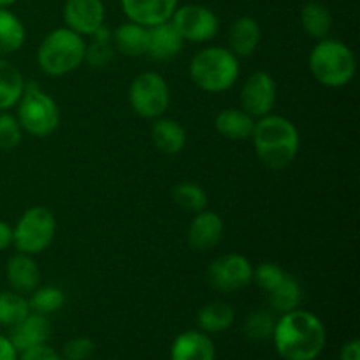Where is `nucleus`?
Returning a JSON list of instances; mask_svg holds the SVG:
<instances>
[{
	"instance_id": "1",
	"label": "nucleus",
	"mask_w": 360,
	"mask_h": 360,
	"mask_svg": "<svg viewBox=\"0 0 360 360\" xmlns=\"http://www.w3.org/2000/svg\"><path fill=\"white\" fill-rule=\"evenodd\" d=\"M271 340L283 360H315L326 347V327L311 311L297 308L276 320Z\"/></svg>"
},
{
	"instance_id": "2",
	"label": "nucleus",
	"mask_w": 360,
	"mask_h": 360,
	"mask_svg": "<svg viewBox=\"0 0 360 360\" xmlns=\"http://www.w3.org/2000/svg\"><path fill=\"white\" fill-rule=\"evenodd\" d=\"M253 141L257 158L271 171H283L297 158L301 137L292 120L281 115H267L255 120Z\"/></svg>"
},
{
	"instance_id": "3",
	"label": "nucleus",
	"mask_w": 360,
	"mask_h": 360,
	"mask_svg": "<svg viewBox=\"0 0 360 360\" xmlns=\"http://www.w3.org/2000/svg\"><path fill=\"white\" fill-rule=\"evenodd\" d=\"M241 67L239 58L224 46H207L190 60L188 74L195 86L207 94L231 90L238 81Z\"/></svg>"
},
{
	"instance_id": "4",
	"label": "nucleus",
	"mask_w": 360,
	"mask_h": 360,
	"mask_svg": "<svg viewBox=\"0 0 360 360\" xmlns=\"http://www.w3.org/2000/svg\"><path fill=\"white\" fill-rule=\"evenodd\" d=\"M309 72L322 86L343 88L357 74V58L350 46L338 39H320L308 58Z\"/></svg>"
},
{
	"instance_id": "5",
	"label": "nucleus",
	"mask_w": 360,
	"mask_h": 360,
	"mask_svg": "<svg viewBox=\"0 0 360 360\" xmlns=\"http://www.w3.org/2000/svg\"><path fill=\"white\" fill-rule=\"evenodd\" d=\"M86 41L70 28H55L42 39L37 49V63L46 76L62 77L84 63Z\"/></svg>"
},
{
	"instance_id": "6",
	"label": "nucleus",
	"mask_w": 360,
	"mask_h": 360,
	"mask_svg": "<svg viewBox=\"0 0 360 360\" xmlns=\"http://www.w3.org/2000/svg\"><path fill=\"white\" fill-rule=\"evenodd\" d=\"M16 109L18 122L28 136L48 137L58 129V104L35 81H25V91Z\"/></svg>"
},
{
	"instance_id": "7",
	"label": "nucleus",
	"mask_w": 360,
	"mask_h": 360,
	"mask_svg": "<svg viewBox=\"0 0 360 360\" xmlns=\"http://www.w3.org/2000/svg\"><path fill=\"white\" fill-rule=\"evenodd\" d=\"M56 234V218L51 210L34 206L18 218L13 227V246L25 255H41L51 246Z\"/></svg>"
},
{
	"instance_id": "8",
	"label": "nucleus",
	"mask_w": 360,
	"mask_h": 360,
	"mask_svg": "<svg viewBox=\"0 0 360 360\" xmlns=\"http://www.w3.org/2000/svg\"><path fill=\"white\" fill-rule=\"evenodd\" d=\"M129 104L137 116L157 120L165 115L171 104V90L164 76L155 70L141 72L129 86Z\"/></svg>"
},
{
	"instance_id": "9",
	"label": "nucleus",
	"mask_w": 360,
	"mask_h": 360,
	"mask_svg": "<svg viewBox=\"0 0 360 360\" xmlns=\"http://www.w3.org/2000/svg\"><path fill=\"white\" fill-rule=\"evenodd\" d=\"M171 25L176 28L185 42L202 44L217 37L220 30V21L214 11L200 4H185L178 6L171 16Z\"/></svg>"
},
{
	"instance_id": "10",
	"label": "nucleus",
	"mask_w": 360,
	"mask_h": 360,
	"mask_svg": "<svg viewBox=\"0 0 360 360\" xmlns=\"http://www.w3.org/2000/svg\"><path fill=\"white\" fill-rule=\"evenodd\" d=\"M253 266L241 253H225L211 262L207 269L210 285L218 292L234 294L252 283Z\"/></svg>"
},
{
	"instance_id": "11",
	"label": "nucleus",
	"mask_w": 360,
	"mask_h": 360,
	"mask_svg": "<svg viewBox=\"0 0 360 360\" xmlns=\"http://www.w3.org/2000/svg\"><path fill=\"white\" fill-rule=\"evenodd\" d=\"M276 97L278 88L274 77L266 70H257L243 84L239 101H241L243 111L257 120L273 112Z\"/></svg>"
},
{
	"instance_id": "12",
	"label": "nucleus",
	"mask_w": 360,
	"mask_h": 360,
	"mask_svg": "<svg viewBox=\"0 0 360 360\" xmlns=\"http://www.w3.org/2000/svg\"><path fill=\"white\" fill-rule=\"evenodd\" d=\"M65 27L83 37H91L105 25V7L102 0H67L63 6Z\"/></svg>"
},
{
	"instance_id": "13",
	"label": "nucleus",
	"mask_w": 360,
	"mask_h": 360,
	"mask_svg": "<svg viewBox=\"0 0 360 360\" xmlns=\"http://www.w3.org/2000/svg\"><path fill=\"white\" fill-rule=\"evenodd\" d=\"M129 21L150 28L171 20L179 0H120Z\"/></svg>"
},
{
	"instance_id": "14",
	"label": "nucleus",
	"mask_w": 360,
	"mask_h": 360,
	"mask_svg": "<svg viewBox=\"0 0 360 360\" xmlns=\"http://www.w3.org/2000/svg\"><path fill=\"white\" fill-rule=\"evenodd\" d=\"M224 238V220L214 211L206 210L199 211L193 217L192 224L188 227L186 241L197 252H206L220 245Z\"/></svg>"
},
{
	"instance_id": "15",
	"label": "nucleus",
	"mask_w": 360,
	"mask_h": 360,
	"mask_svg": "<svg viewBox=\"0 0 360 360\" xmlns=\"http://www.w3.org/2000/svg\"><path fill=\"white\" fill-rule=\"evenodd\" d=\"M51 327H49L48 316L41 315V313L30 311L23 320L11 327L9 341L16 352H25L28 348L39 347L48 341Z\"/></svg>"
},
{
	"instance_id": "16",
	"label": "nucleus",
	"mask_w": 360,
	"mask_h": 360,
	"mask_svg": "<svg viewBox=\"0 0 360 360\" xmlns=\"http://www.w3.org/2000/svg\"><path fill=\"white\" fill-rule=\"evenodd\" d=\"M6 278L11 290L28 295L41 285V271L32 255L16 252L6 266Z\"/></svg>"
},
{
	"instance_id": "17",
	"label": "nucleus",
	"mask_w": 360,
	"mask_h": 360,
	"mask_svg": "<svg viewBox=\"0 0 360 360\" xmlns=\"http://www.w3.org/2000/svg\"><path fill=\"white\" fill-rule=\"evenodd\" d=\"M183 46H185V41L176 32L171 21L148 28L146 55L150 58L157 60V62H167L181 53Z\"/></svg>"
},
{
	"instance_id": "18",
	"label": "nucleus",
	"mask_w": 360,
	"mask_h": 360,
	"mask_svg": "<svg viewBox=\"0 0 360 360\" xmlns=\"http://www.w3.org/2000/svg\"><path fill=\"white\" fill-rule=\"evenodd\" d=\"M229 49L234 53L238 58L252 56L259 49L262 41V28L259 21L252 16H241L231 25L229 28Z\"/></svg>"
},
{
	"instance_id": "19",
	"label": "nucleus",
	"mask_w": 360,
	"mask_h": 360,
	"mask_svg": "<svg viewBox=\"0 0 360 360\" xmlns=\"http://www.w3.org/2000/svg\"><path fill=\"white\" fill-rule=\"evenodd\" d=\"M217 350L202 330H185L171 347V360H214Z\"/></svg>"
},
{
	"instance_id": "20",
	"label": "nucleus",
	"mask_w": 360,
	"mask_h": 360,
	"mask_svg": "<svg viewBox=\"0 0 360 360\" xmlns=\"http://www.w3.org/2000/svg\"><path fill=\"white\" fill-rule=\"evenodd\" d=\"M214 129L229 141L250 139L255 129V118L241 108H227L214 118Z\"/></svg>"
},
{
	"instance_id": "21",
	"label": "nucleus",
	"mask_w": 360,
	"mask_h": 360,
	"mask_svg": "<svg viewBox=\"0 0 360 360\" xmlns=\"http://www.w3.org/2000/svg\"><path fill=\"white\" fill-rule=\"evenodd\" d=\"M151 139L158 151L165 155H176L186 146V130L176 120L160 116V118L153 120Z\"/></svg>"
},
{
	"instance_id": "22",
	"label": "nucleus",
	"mask_w": 360,
	"mask_h": 360,
	"mask_svg": "<svg viewBox=\"0 0 360 360\" xmlns=\"http://www.w3.org/2000/svg\"><path fill=\"white\" fill-rule=\"evenodd\" d=\"M112 46L116 53H122L129 58L144 56L148 46V28L134 21H127L112 30Z\"/></svg>"
},
{
	"instance_id": "23",
	"label": "nucleus",
	"mask_w": 360,
	"mask_h": 360,
	"mask_svg": "<svg viewBox=\"0 0 360 360\" xmlns=\"http://www.w3.org/2000/svg\"><path fill=\"white\" fill-rule=\"evenodd\" d=\"M25 91V77L9 60L0 56V112L16 108Z\"/></svg>"
},
{
	"instance_id": "24",
	"label": "nucleus",
	"mask_w": 360,
	"mask_h": 360,
	"mask_svg": "<svg viewBox=\"0 0 360 360\" xmlns=\"http://www.w3.org/2000/svg\"><path fill=\"white\" fill-rule=\"evenodd\" d=\"M234 319L236 311L229 302L213 301L199 309L197 326H199V330L206 334H220L234 323Z\"/></svg>"
},
{
	"instance_id": "25",
	"label": "nucleus",
	"mask_w": 360,
	"mask_h": 360,
	"mask_svg": "<svg viewBox=\"0 0 360 360\" xmlns=\"http://www.w3.org/2000/svg\"><path fill=\"white\" fill-rule=\"evenodd\" d=\"M301 27L311 39H326L329 37L333 30V14L329 7L322 2H308L301 9Z\"/></svg>"
},
{
	"instance_id": "26",
	"label": "nucleus",
	"mask_w": 360,
	"mask_h": 360,
	"mask_svg": "<svg viewBox=\"0 0 360 360\" xmlns=\"http://www.w3.org/2000/svg\"><path fill=\"white\" fill-rule=\"evenodd\" d=\"M116 56V49L112 46V30L108 27H102L91 35V42L86 44L84 49V63H88L94 69H104L111 65Z\"/></svg>"
},
{
	"instance_id": "27",
	"label": "nucleus",
	"mask_w": 360,
	"mask_h": 360,
	"mask_svg": "<svg viewBox=\"0 0 360 360\" xmlns=\"http://www.w3.org/2000/svg\"><path fill=\"white\" fill-rule=\"evenodd\" d=\"M25 25L13 11L0 9V56L16 53L25 44Z\"/></svg>"
},
{
	"instance_id": "28",
	"label": "nucleus",
	"mask_w": 360,
	"mask_h": 360,
	"mask_svg": "<svg viewBox=\"0 0 360 360\" xmlns=\"http://www.w3.org/2000/svg\"><path fill=\"white\" fill-rule=\"evenodd\" d=\"M267 299H269V304L273 308V311L281 313V315L288 311H294L302 302V287L297 278L287 274L285 280L274 290H271L267 294Z\"/></svg>"
},
{
	"instance_id": "29",
	"label": "nucleus",
	"mask_w": 360,
	"mask_h": 360,
	"mask_svg": "<svg viewBox=\"0 0 360 360\" xmlns=\"http://www.w3.org/2000/svg\"><path fill=\"white\" fill-rule=\"evenodd\" d=\"M172 200L186 213H199L207 207L206 190L193 181H179L172 188Z\"/></svg>"
},
{
	"instance_id": "30",
	"label": "nucleus",
	"mask_w": 360,
	"mask_h": 360,
	"mask_svg": "<svg viewBox=\"0 0 360 360\" xmlns=\"http://www.w3.org/2000/svg\"><path fill=\"white\" fill-rule=\"evenodd\" d=\"M30 313L27 295L14 290H0V326L13 327Z\"/></svg>"
},
{
	"instance_id": "31",
	"label": "nucleus",
	"mask_w": 360,
	"mask_h": 360,
	"mask_svg": "<svg viewBox=\"0 0 360 360\" xmlns=\"http://www.w3.org/2000/svg\"><path fill=\"white\" fill-rule=\"evenodd\" d=\"M28 306L30 311L41 313V315L48 316L51 313L60 311L65 304V294L62 288L58 287H37L32 294H28Z\"/></svg>"
},
{
	"instance_id": "32",
	"label": "nucleus",
	"mask_w": 360,
	"mask_h": 360,
	"mask_svg": "<svg viewBox=\"0 0 360 360\" xmlns=\"http://www.w3.org/2000/svg\"><path fill=\"white\" fill-rule=\"evenodd\" d=\"M276 319L267 309H255L250 313L243 323V333L253 341H267L273 338Z\"/></svg>"
},
{
	"instance_id": "33",
	"label": "nucleus",
	"mask_w": 360,
	"mask_h": 360,
	"mask_svg": "<svg viewBox=\"0 0 360 360\" xmlns=\"http://www.w3.org/2000/svg\"><path fill=\"white\" fill-rule=\"evenodd\" d=\"M287 273H285L283 267L276 262H262L257 267H253L252 281L259 288H262L266 294H269L271 290L278 287L281 281L285 280Z\"/></svg>"
},
{
	"instance_id": "34",
	"label": "nucleus",
	"mask_w": 360,
	"mask_h": 360,
	"mask_svg": "<svg viewBox=\"0 0 360 360\" xmlns=\"http://www.w3.org/2000/svg\"><path fill=\"white\" fill-rule=\"evenodd\" d=\"M23 134L16 115H11L9 111L0 112V150L11 151L20 146Z\"/></svg>"
},
{
	"instance_id": "35",
	"label": "nucleus",
	"mask_w": 360,
	"mask_h": 360,
	"mask_svg": "<svg viewBox=\"0 0 360 360\" xmlns=\"http://www.w3.org/2000/svg\"><path fill=\"white\" fill-rule=\"evenodd\" d=\"M95 343L86 336H77L63 345V360H88L94 355Z\"/></svg>"
},
{
	"instance_id": "36",
	"label": "nucleus",
	"mask_w": 360,
	"mask_h": 360,
	"mask_svg": "<svg viewBox=\"0 0 360 360\" xmlns=\"http://www.w3.org/2000/svg\"><path fill=\"white\" fill-rule=\"evenodd\" d=\"M20 359L18 360H63L62 354L53 350L48 345H39V347L28 348V350L20 352Z\"/></svg>"
},
{
	"instance_id": "37",
	"label": "nucleus",
	"mask_w": 360,
	"mask_h": 360,
	"mask_svg": "<svg viewBox=\"0 0 360 360\" xmlns=\"http://www.w3.org/2000/svg\"><path fill=\"white\" fill-rule=\"evenodd\" d=\"M340 360H360V341L352 340L345 343L340 352Z\"/></svg>"
},
{
	"instance_id": "38",
	"label": "nucleus",
	"mask_w": 360,
	"mask_h": 360,
	"mask_svg": "<svg viewBox=\"0 0 360 360\" xmlns=\"http://www.w3.org/2000/svg\"><path fill=\"white\" fill-rule=\"evenodd\" d=\"M0 360H18V352L9 338L0 334Z\"/></svg>"
},
{
	"instance_id": "39",
	"label": "nucleus",
	"mask_w": 360,
	"mask_h": 360,
	"mask_svg": "<svg viewBox=\"0 0 360 360\" xmlns=\"http://www.w3.org/2000/svg\"><path fill=\"white\" fill-rule=\"evenodd\" d=\"M13 246V227L7 221L0 220V252Z\"/></svg>"
},
{
	"instance_id": "40",
	"label": "nucleus",
	"mask_w": 360,
	"mask_h": 360,
	"mask_svg": "<svg viewBox=\"0 0 360 360\" xmlns=\"http://www.w3.org/2000/svg\"><path fill=\"white\" fill-rule=\"evenodd\" d=\"M18 0H0V9H11Z\"/></svg>"
}]
</instances>
